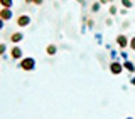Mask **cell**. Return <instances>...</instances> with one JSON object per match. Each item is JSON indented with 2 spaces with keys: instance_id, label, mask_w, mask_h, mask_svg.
Returning a JSON list of instances; mask_svg holds the SVG:
<instances>
[{
  "instance_id": "6da1fadb",
  "label": "cell",
  "mask_w": 135,
  "mask_h": 119,
  "mask_svg": "<svg viewBox=\"0 0 135 119\" xmlns=\"http://www.w3.org/2000/svg\"><path fill=\"white\" fill-rule=\"evenodd\" d=\"M36 66H37L36 59L31 57V56L22 57V59L19 61V69H22V71H25V72H32V71H36Z\"/></svg>"
},
{
  "instance_id": "7a4b0ae2",
  "label": "cell",
  "mask_w": 135,
  "mask_h": 119,
  "mask_svg": "<svg viewBox=\"0 0 135 119\" xmlns=\"http://www.w3.org/2000/svg\"><path fill=\"white\" fill-rule=\"evenodd\" d=\"M31 22H32V19H31V15H29V14L17 15V27H29Z\"/></svg>"
},
{
  "instance_id": "3957f363",
  "label": "cell",
  "mask_w": 135,
  "mask_h": 119,
  "mask_svg": "<svg viewBox=\"0 0 135 119\" xmlns=\"http://www.w3.org/2000/svg\"><path fill=\"white\" fill-rule=\"evenodd\" d=\"M110 72H112L113 75H120L122 72H123V64L122 62H118V61H112L110 62Z\"/></svg>"
},
{
  "instance_id": "277c9868",
  "label": "cell",
  "mask_w": 135,
  "mask_h": 119,
  "mask_svg": "<svg viewBox=\"0 0 135 119\" xmlns=\"http://www.w3.org/2000/svg\"><path fill=\"white\" fill-rule=\"evenodd\" d=\"M115 42H117V45L120 47L122 50H125L127 47H128V42H130V39L125 35V34H118L117 35V39H115Z\"/></svg>"
},
{
  "instance_id": "5b68a950",
  "label": "cell",
  "mask_w": 135,
  "mask_h": 119,
  "mask_svg": "<svg viewBox=\"0 0 135 119\" xmlns=\"http://www.w3.org/2000/svg\"><path fill=\"white\" fill-rule=\"evenodd\" d=\"M8 54H10V59H14V61H20V59L24 57V52L19 45H14V47L8 50Z\"/></svg>"
},
{
  "instance_id": "8992f818",
  "label": "cell",
  "mask_w": 135,
  "mask_h": 119,
  "mask_svg": "<svg viewBox=\"0 0 135 119\" xmlns=\"http://www.w3.org/2000/svg\"><path fill=\"white\" fill-rule=\"evenodd\" d=\"M12 42L14 45H19L20 42L24 40V32H20V30H15V32H12L10 34V39H8Z\"/></svg>"
},
{
  "instance_id": "52a82bcc",
  "label": "cell",
  "mask_w": 135,
  "mask_h": 119,
  "mask_svg": "<svg viewBox=\"0 0 135 119\" xmlns=\"http://www.w3.org/2000/svg\"><path fill=\"white\" fill-rule=\"evenodd\" d=\"M0 19H2L3 22H8V20L14 19V12H12V8H2V7H0Z\"/></svg>"
},
{
  "instance_id": "ba28073f",
  "label": "cell",
  "mask_w": 135,
  "mask_h": 119,
  "mask_svg": "<svg viewBox=\"0 0 135 119\" xmlns=\"http://www.w3.org/2000/svg\"><path fill=\"white\" fill-rule=\"evenodd\" d=\"M122 64H123V71L130 72V74H135V64H133L132 61H130V59H127V61H123Z\"/></svg>"
},
{
  "instance_id": "9c48e42d",
  "label": "cell",
  "mask_w": 135,
  "mask_h": 119,
  "mask_svg": "<svg viewBox=\"0 0 135 119\" xmlns=\"http://www.w3.org/2000/svg\"><path fill=\"white\" fill-rule=\"evenodd\" d=\"M46 54H47V56H51V57L56 56V54H57V45H56V44H49L47 47H46Z\"/></svg>"
},
{
  "instance_id": "30bf717a",
  "label": "cell",
  "mask_w": 135,
  "mask_h": 119,
  "mask_svg": "<svg viewBox=\"0 0 135 119\" xmlns=\"http://www.w3.org/2000/svg\"><path fill=\"white\" fill-rule=\"evenodd\" d=\"M0 7L2 8H12L14 7V0H0Z\"/></svg>"
},
{
  "instance_id": "8fae6325",
  "label": "cell",
  "mask_w": 135,
  "mask_h": 119,
  "mask_svg": "<svg viewBox=\"0 0 135 119\" xmlns=\"http://www.w3.org/2000/svg\"><path fill=\"white\" fill-rule=\"evenodd\" d=\"M120 3H122L123 8H127V10H130V8L133 7V0H120Z\"/></svg>"
},
{
  "instance_id": "7c38bea8",
  "label": "cell",
  "mask_w": 135,
  "mask_h": 119,
  "mask_svg": "<svg viewBox=\"0 0 135 119\" xmlns=\"http://www.w3.org/2000/svg\"><path fill=\"white\" fill-rule=\"evenodd\" d=\"M7 52H8V49H7V44H5V42H0V57H3Z\"/></svg>"
},
{
  "instance_id": "4fadbf2b",
  "label": "cell",
  "mask_w": 135,
  "mask_h": 119,
  "mask_svg": "<svg viewBox=\"0 0 135 119\" xmlns=\"http://www.w3.org/2000/svg\"><path fill=\"white\" fill-rule=\"evenodd\" d=\"M100 8H101V3L100 2H95L91 5V12H93V14H96V12H100Z\"/></svg>"
},
{
  "instance_id": "5bb4252c",
  "label": "cell",
  "mask_w": 135,
  "mask_h": 119,
  "mask_svg": "<svg viewBox=\"0 0 135 119\" xmlns=\"http://www.w3.org/2000/svg\"><path fill=\"white\" fill-rule=\"evenodd\" d=\"M128 47H130V50H133L135 52V35L130 39V42H128Z\"/></svg>"
},
{
  "instance_id": "9a60e30c",
  "label": "cell",
  "mask_w": 135,
  "mask_h": 119,
  "mask_svg": "<svg viewBox=\"0 0 135 119\" xmlns=\"http://www.w3.org/2000/svg\"><path fill=\"white\" fill-rule=\"evenodd\" d=\"M117 14H118L117 7H115V5H113V3H112V5H110V15H117Z\"/></svg>"
},
{
  "instance_id": "2e32d148",
  "label": "cell",
  "mask_w": 135,
  "mask_h": 119,
  "mask_svg": "<svg viewBox=\"0 0 135 119\" xmlns=\"http://www.w3.org/2000/svg\"><path fill=\"white\" fill-rule=\"evenodd\" d=\"M120 57L123 59V61H127V59H128V54H127L125 50H120Z\"/></svg>"
},
{
  "instance_id": "e0dca14e",
  "label": "cell",
  "mask_w": 135,
  "mask_h": 119,
  "mask_svg": "<svg viewBox=\"0 0 135 119\" xmlns=\"http://www.w3.org/2000/svg\"><path fill=\"white\" fill-rule=\"evenodd\" d=\"M110 56H112V61H117V50H112V52H110Z\"/></svg>"
},
{
  "instance_id": "ac0fdd59",
  "label": "cell",
  "mask_w": 135,
  "mask_h": 119,
  "mask_svg": "<svg viewBox=\"0 0 135 119\" xmlns=\"http://www.w3.org/2000/svg\"><path fill=\"white\" fill-rule=\"evenodd\" d=\"M44 0H32V5H42Z\"/></svg>"
},
{
  "instance_id": "d6986e66",
  "label": "cell",
  "mask_w": 135,
  "mask_h": 119,
  "mask_svg": "<svg viewBox=\"0 0 135 119\" xmlns=\"http://www.w3.org/2000/svg\"><path fill=\"white\" fill-rule=\"evenodd\" d=\"M100 3L103 5V3H113V0H100Z\"/></svg>"
},
{
  "instance_id": "ffe728a7",
  "label": "cell",
  "mask_w": 135,
  "mask_h": 119,
  "mask_svg": "<svg viewBox=\"0 0 135 119\" xmlns=\"http://www.w3.org/2000/svg\"><path fill=\"white\" fill-rule=\"evenodd\" d=\"M3 27H5V22H3V20L0 19V30H3Z\"/></svg>"
},
{
  "instance_id": "44dd1931",
  "label": "cell",
  "mask_w": 135,
  "mask_h": 119,
  "mask_svg": "<svg viewBox=\"0 0 135 119\" xmlns=\"http://www.w3.org/2000/svg\"><path fill=\"white\" fill-rule=\"evenodd\" d=\"M93 25H95V22H93L91 19H88V27H93Z\"/></svg>"
},
{
  "instance_id": "7402d4cb",
  "label": "cell",
  "mask_w": 135,
  "mask_h": 119,
  "mask_svg": "<svg viewBox=\"0 0 135 119\" xmlns=\"http://www.w3.org/2000/svg\"><path fill=\"white\" fill-rule=\"evenodd\" d=\"M130 84H132V86H135V75H133L132 79H130Z\"/></svg>"
},
{
  "instance_id": "603a6c76",
  "label": "cell",
  "mask_w": 135,
  "mask_h": 119,
  "mask_svg": "<svg viewBox=\"0 0 135 119\" xmlns=\"http://www.w3.org/2000/svg\"><path fill=\"white\" fill-rule=\"evenodd\" d=\"M125 119H135V117H132V116H128V117H125Z\"/></svg>"
}]
</instances>
